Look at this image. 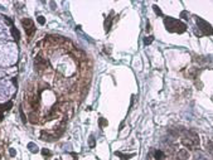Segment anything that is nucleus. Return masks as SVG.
Returning a JSON list of instances; mask_svg holds the SVG:
<instances>
[{"label": "nucleus", "instance_id": "1", "mask_svg": "<svg viewBox=\"0 0 213 160\" xmlns=\"http://www.w3.org/2000/svg\"><path fill=\"white\" fill-rule=\"evenodd\" d=\"M164 25H165V29L170 33H179L182 34L187 30V25L183 23V22L178 20V19L174 18H164Z\"/></svg>", "mask_w": 213, "mask_h": 160}, {"label": "nucleus", "instance_id": "2", "mask_svg": "<svg viewBox=\"0 0 213 160\" xmlns=\"http://www.w3.org/2000/svg\"><path fill=\"white\" fill-rule=\"evenodd\" d=\"M196 22H197V25H198L199 30H202V34H206V36H212L213 34V28L208 22H206L204 19H202L199 17L196 19Z\"/></svg>", "mask_w": 213, "mask_h": 160}, {"label": "nucleus", "instance_id": "3", "mask_svg": "<svg viewBox=\"0 0 213 160\" xmlns=\"http://www.w3.org/2000/svg\"><path fill=\"white\" fill-rule=\"evenodd\" d=\"M22 25H23V28H24V30H25V33H27V36L28 38H32L33 37V34L36 33V25H34L33 23V20L29 18H25L22 20Z\"/></svg>", "mask_w": 213, "mask_h": 160}, {"label": "nucleus", "instance_id": "4", "mask_svg": "<svg viewBox=\"0 0 213 160\" xmlns=\"http://www.w3.org/2000/svg\"><path fill=\"white\" fill-rule=\"evenodd\" d=\"M34 66H36V69L38 72H42L48 67V61L38 56L36 58V61H34Z\"/></svg>", "mask_w": 213, "mask_h": 160}, {"label": "nucleus", "instance_id": "5", "mask_svg": "<svg viewBox=\"0 0 213 160\" xmlns=\"http://www.w3.org/2000/svg\"><path fill=\"white\" fill-rule=\"evenodd\" d=\"M40 139L44 140V141H54V140L57 139L56 135H52V134L47 132L46 130L42 131V134H40Z\"/></svg>", "mask_w": 213, "mask_h": 160}, {"label": "nucleus", "instance_id": "6", "mask_svg": "<svg viewBox=\"0 0 213 160\" xmlns=\"http://www.w3.org/2000/svg\"><path fill=\"white\" fill-rule=\"evenodd\" d=\"M178 159L179 160H188L189 159V153L185 149H180L178 151Z\"/></svg>", "mask_w": 213, "mask_h": 160}, {"label": "nucleus", "instance_id": "7", "mask_svg": "<svg viewBox=\"0 0 213 160\" xmlns=\"http://www.w3.org/2000/svg\"><path fill=\"white\" fill-rule=\"evenodd\" d=\"M115 155L121 158V160H129L130 158L134 156V154H122V153H120V151H115Z\"/></svg>", "mask_w": 213, "mask_h": 160}, {"label": "nucleus", "instance_id": "8", "mask_svg": "<svg viewBox=\"0 0 213 160\" xmlns=\"http://www.w3.org/2000/svg\"><path fill=\"white\" fill-rule=\"evenodd\" d=\"M154 158H155V160H164L165 154L161 150H157V151L154 153Z\"/></svg>", "mask_w": 213, "mask_h": 160}, {"label": "nucleus", "instance_id": "9", "mask_svg": "<svg viewBox=\"0 0 213 160\" xmlns=\"http://www.w3.org/2000/svg\"><path fill=\"white\" fill-rule=\"evenodd\" d=\"M182 144H183L184 146H185V148H188V149H194V148H196L194 144L190 141V140H187V139H183V140H182Z\"/></svg>", "mask_w": 213, "mask_h": 160}, {"label": "nucleus", "instance_id": "10", "mask_svg": "<svg viewBox=\"0 0 213 160\" xmlns=\"http://www.w3.org/2000/svg\"><path fill=\"white\" fill-rule=\"evenodd\" d=\"M111 24H112V18L111 17H109L105 20V30L106 32H110V29H111Z\"/></svg>", "mask_w": 213, "mask_h": 160}, {"label": "nucleus", "instance_id": "11", "mask_svg": "<svg viewBox=\"0 0 213 160\" xmlns=\"http://www.w3.org/2000/svg\"><path fill=\"white\" fill-rule=\"evenodd\" d=\"M198 73H199V71H198L197 68H192V69L189 71L188 76H189V77H192V78H196L197 76H198Z\"/></svg>", "mask_w": 213, "mask_h": 160}, {"label": "nucleus", "instance_id": "12", "mask_svg": "<svg viewBox=\"0 0 213 160\" xmlns=\"http://www.w3.org/2000/svg\"><path fill=\"white\" fill-rule=\"evenodd\" d=\"M28 148H29V150H30L32 153H37L38 151V146L36 145V144H33V143L28 144Z\"/></svg>", "mask_w": 213, "mask_h": 160}, {"label": "nucleus", "instance_id": "13", "mask_svg": "<svg viewBox=\"0 0 213 160\" xmlns=\"http://www.w3.org/2000/svg\"><path fill=\"white\" fill-rule=\"evenodd\" d=\"M29 119H30V122L36 124L38 121V115H36V112H32V114H29Z\"/></svg>", "mask_w": 213, "mask_h": 160}, {"label": "nucleus", "instance_id": "14", "mask_svg": "<svg viewBox=\"0 0 213 160\" xmlns=\"http://www.w3.org/2000/svg\"><path fill=\"white\" fill-rule=\"evenodd\" d=\"M207 151L213 155V141H211V140L207 141Z\"/></svg>", "mask_w": 213, "mask_h": 160}, {"label": "nucleus", "instance_id": "15", "mask_svg": "<svg viewBox=\"0 0 213 160\" xmlns=\"http://www.w3.org/2000/svg\"><path fill=\"white\" fill-rule=\"evenodd\" d=\"M11 33H13V37H14V39L18 42L19 38H20V36H19V32L15 29V28H11Z\"/></svg>", "mask_w": 213, "mask_h": 160}, {"label": "nucleus", "instance_id": "16", "mask_svg": "<svg viewBox=\"0 0 213 160\" xmlns=\"http://www.w3.org/2000/svg\"><path fill=\"white\" fill-rule=\"evenodd\" d=\"M11 101H9L8 104H5V105H3L1 106V111H8V110H10V107H11Z\"/></svg>", "mask_w": 213, "mask_h": 160}, {"label": "nucleus", "instance_id": "17", "mask_svg": "<svg viewBox=\"0 0 213 160\" xmlns=\"http://www.w3.org/2000/svg\"><path fill=\"white\" fill-rule=\"evenodd\" d=\"M107 120H105L103 117H101L100 120H98V125H100V127H105V126H107Z\"/></svg>", "mask_w": 213, "mask_h": 160}, {"label": "nucleus", "instance_id": "18", "mask_svg": "<svg viewBox=\"0 0 213 160\" xmlns=\"http://www.w3.org/2000/svg\"><path fill=\"white\" fill-rule=\"evenodd\" d=\"M153 8H154V11H155V14H158L159 17H163V11L160 10V8H159L158 5H154V6H153Z\"/></svg>", "mask_w": 213, "mask_h": 160}, {"label": "nucleus", "instance_id": "19", "mask_svg": "<svg viewBox=\"0 0 213 160\" xmlns=\"http://www.w3.org/2000/svg\"><path fill=\"white\" fill-rule=\"evenodd\" d=\"M153 40H154V37H153V36L146 37V38H145V40H144V44H145V46H148V44H150Z\"/></svg>", "mask_w": 213, "mask_h": 160}, {"label": "nucleus", "instance_id": "20", "mask_svg": "<svg viewBox=\"0 0 213 160\" xmlns=\"http://www.w3.org/2000/svg\"><path fill=\"white\" fill-rule=\"evenodd\" d=\"M88 144H90V148H95V136H93V135H91V136H90Z\"/></svg>", "mask_w": 213, "mask_h": 160}, {"label": "nucleus", "instance_id": "21", "mask_svg": "<svg viewBox=\"0 0 213 160\" xmlns=\"http://www.w3.org/2000/svg\"><path fill=\"white\" fill-rule=\"evenodd\" d=\"M37 20H38V23L39 24H46V19H44V17H42V15H40V17H38L37 18Z\"/></svg>", "mask_w": 213, "mask_h": 160}, {"label": "nucleus", "instance_id": "22", "mask_svg": "<svg viewBox=\"0 0 213 160\" xmlns=\"http://www.w3.org/2000/svg\"><path fill=\"white\" fill-rule=\"evenodd\" d=\"M180 17H182L183 19H185V20H187V19H189V18H188V17H189L188 11H185V10H184V11H182V13H180Z\"/></svg>", "mask_w": 213, "mask_h": 160}, {"label": "nucleus", "instance_id": "23", "mask_svg": "<svg viewBox=\"0 0 213 160\" xmlns=\"http://www.w3.org/2000/svg\"><path fill=\"white\" fill-rule=\"evenodd\" d=\"M42 154H43L44 156H50V155H52V153H50L49 150H47V149H43V150H42Z\"/></svg>", "mask_w": 213, "mask_h": 160}, {"label": "nucleus", "instance_id": "24", "mask_svg": "<svg viewBox=\"0 0 213 160\" xmlns=\"http://www.w3.org/2000/svg\"><path fill=\"white\" fill-rule=\"evenodd\" d=\"M10 155H11V156H14V155H15V151H14L13 149H10Z\"/></svg>", "mask_w": 213, "mask_h": 160}, {"label": "nucleus", "instance_id": "25", "mask_svg": "<svg viewBox=\"0 0 213 160\" xmlns=\"http://www.w3.org/2000/svg\"><path fill=\"white\" fill-rule=\"evenodd\" d=\"M0 111H1V108H0Z\"/></svg>", "mask_w": 213, "mask_h": 160}, {"label": "nucleus", "instance_id": "26", "mask_svg": "<svg viewBox=\"0 0 213 160\" xmlns=\"http://www.w3.org/2000/svg\"><path fill=\"white\" fill-rule=\"evenodd\" d=\"M57 160H59V159H57Z\"/></svg>", "mask_w": 213, "mask_h": 160}, {"label": "nucleus", "instance_id": "27", "mask_svg": "<svg viewBox=\"0 0 213 160\" xmlns=\"http://www.w3.org/2000/svg\"><path fill=\"white\" fill-rule=\"evenodd\" d=\"M177 160H179V159H177Z\"/></svg>", "mask_w": 213, "mask_h": 160}]
</instances>
